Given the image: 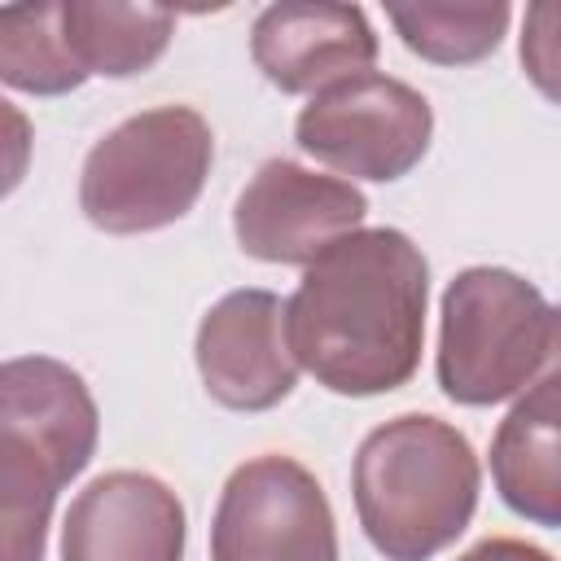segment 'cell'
Returning <instances> with one entry per match:
<instances>
[{"label": "cell", "mask_w": 561, "mask_h": 561, "mask_svg": "<svg viewBox=\"0 0 561 561\" xmlns=\"http://www.w3.org/2000/svg\"><path fill=\"white\" fill-rule=\"evenodd\" d=\"M425 302L421 245L399 228H359L302 267L285 298L289 351L333 394H390L421 368Z\"/></svg>", "instance_id": "obj_1"}, {"label": "cell", "mask_w": 561, "mask_h": 561, "mask_svg": "<svg viewBox=\"0 0 561 561\" xmlns=\"http://www.w3.org/2000/svg\"><path fill=\"white\" fill-rule=\"evenodd\" d=\"M96 399L88 381L48 355L0 368V561H44L48 517L70 478L96 456Z\"/></svg>", "instance_id": "obj_2"}, {"label": "cell", "mask_w": 561, "mask_h": 561, "mask_svg": "<svg viewBox=\"0 0 561 561\" xmlns=\"http://www.w3.org/2000/svg\"><path fill=\"white\" fill-rule=\"evenodd\" d=\"M351 491L359 526L386 561H430L473 522L482 469L456 425L403 412L359 443Z\"/></svg>", "instance_id": "obj_3"}, {"label": "cell", "mask_w": 561, "mask_h": 561, "mask_svg": "<svg viewBox=\"0 0 561 561\" xmlns=\"http://www.w3.org/2000/svg\"><path fill=\"white\" fill-rule=\"evenodd\" d=\"M215 162V131L193 105H153L105 131L79 175V210L114 237L171 228L193 210Z\"/></svg>", "instance_id": "obj_4"}, {"label": "cell", "mask_w": 561, "mask_h": 561, "mask_svg": "<svg viewBox=\"0 0 561 561\" xmlns=\"http://www.w3.org/2000/svg\"><path fill=\"white\" fill-rule=\"evenodd\" d=\"M434 373L451 403L517 399L548 359L552 307L508 267H465L443 289Z\"/></svg>", "instance_id": "obj_5"}, {"label": "cell", "mask_w": 561, "mask_h": 561, "mask_svg": "<svg viewBox=\"0 0 561 561\" xmlns=\"http://www.w3.org/2000/svg\"><path fill=\"white\" fill-rule=\"evenodd\" d=\"M430 101L390 75L364 70L316 92L294 123V140L316 162L351 180H403L430 149Z\"/></svg>", "instance_id": "obj_6"}, {"label": "cell", "mask_w": 561, "mask_h": 561, "mask_svg": "<svg viewBox=\"0 0 561 561\" xmlns=\"http://www.w3.org/2000/svg\"><path fill=\"white\" fill-rule=\"evenodd\" d=\"M210 561H337L324 486L294 456L237 465L210 517Z\"/></svg>", "instance_id": "obj_7"}, {"label": "cell", "mask_w": 561, "mask_h": 561, "mask_svg": "<svg viewBox=\"0 0 561 561\" xmlns=\"http://www.w3.org/2000/svg\"><path fill=\"white\" fill-rule=\"evenodd\" d=\"M368 197L342 180L298 167L294 158H267L237 197V245L259 263H316L333 241L359 232Z\"/></svg>", "instance_id": "obj_8"}, {"label": "cell", "mask_w": 561, "mask_h": 561, "mask_svg": "<svg viewBox=\"0 0 561 561\" xmlns=\"http://www.w3.org/2000/svg\"><path fill=\"white\" fill-rule=\"evenodd\" d=\"M197 373L215 403L267 412L298 386L285 302L272 289H232L197 324Z\"/></svg>", "instance_id": "obj_9"}, {"label": "cell", "mask_w": 561, "mask_h": 561, "mask_svg": "<svg viewBox=\"0 0 561 561\" xmlns=\"http://www.w3.org/2000/svg\"><path fill=\"white\" fill-rule=\"evenodd\" d=\"M61 561H184V504L140 469L92 478L66 508Z\"/></svg>", "instance_id": "obj_10"}, {"label": "cell", "mask_w": 561, "mask_h": 561, "mask_svg": "<svg viewBox=\"0 0 561 561\" xmlns=\"http://www.w3.org/2000/svg\"><path fill=\"white\" fill-rule=\"evenodd\" d=\"M250 57L280 92H324L351 75L373 70L377 35L359 4L280 0L250 26Z\"/></svg>", "instance_id": "obj_11"}, {"label": "cell", "mask_w": 561, "mask_h": 561, "mask_svg": "<svg viewBox=\"0 0 561 561\" xmlns=\"http://www.w3.org/2000/svg\"><path fill=\"white\" fill-rule=\"evenodd\" d=\"M491 482L517 517L561 530V307H552L543 368L491 438Z\"/></svg>", "instance_id": "obj_12"}, {"label": "cell", "mask_w": 561, "mask_h": 561, "mask_svg": "<svg viewBox=\"0 0 561 561\" xmlns=\"http://www.w3.org/2000/svg\"><path fill=\"white\" fill-rule=\"evenodd\" d=\"M61 26L83 75L131 79L149 70L171 35L175 13L158 4H118V0H61Z\"/></svg>", "instance_id": "obj_13"}, {"label": "cell", "mask_w": 561, "mask_h": 561, "mask_svg": "<svg viewBox=\"0 0 561 561\" xmlns=\"http://www.w3.org/2000/svg\"><path fill=\"white\" fill-rule=\"evenodd\" d=\"M403 48L434 66H473L491 57L508 31L513 9L504 0H416L386 4Z\"/></svg>", "instance_id": "obj_14"}, {"label": "cell", "mask_w": 561, "mask_h": 561, "mask_svg": "<svg viewBox=\"0 0 561 561\" xmlns=\"http://www.w3.org/2000/svg\"><path fill=\"white\" fill-rule=\"evenodd\" d=\"M0 79L31 96H66L88 83L61 26V0L0 9Z\"/></svg>", "instance_id": "obj_15"}, {"label": "cell", "mask_w": 561, "mask_h": 561, "mask_svg": "<svg viewBox=\"0 0 561 561\" xmlns=\"http://www.w3.org/2000/svg\"><path fill=\"white\" fill-rule=\"evenodd\" d=\"M517 57H522L526 79L548 101L561 105V0H535V4H526Z\"/></svg>", "instance_id": "obj_16"}, {"label": "cell", "mask_w": 561, "mask_h": 561, "mask_svg": "<svg viewBox=\"0 0 561 561\" xmlns=\"http://www.w3.org/2000/svg\"><path fill=\"white\" fill-rule=\"evenodd\" d=\"M456 561H552V552H543L539 543H526V539H508V535H495V539H482L473 543L465 557Z\"/></svg>", "instance_id": "obj_17"}]
</instances>
